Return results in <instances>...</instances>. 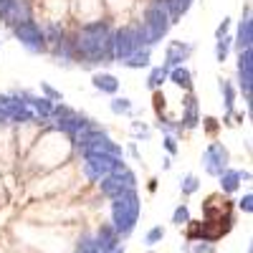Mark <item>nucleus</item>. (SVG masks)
I'll return each instance as SVG.
<instances>
[{"mask_svg": "<svg viewBox=\"0 0 253 253\" xmlns=\"http://www.w3.org/2000/svg\"><path fill=\"white\" fill-rule=\"evenodd\" d=\"M203 213L205 220L203 223H193L187 230L190 238H205V241H218L220 236H225L230 230V200L223 195H210L203 203Z\"/></svg>", "mask_w": 253, "mask_h": 253, "instance_id": "1", "label": "nucleus"}]
</instances>
